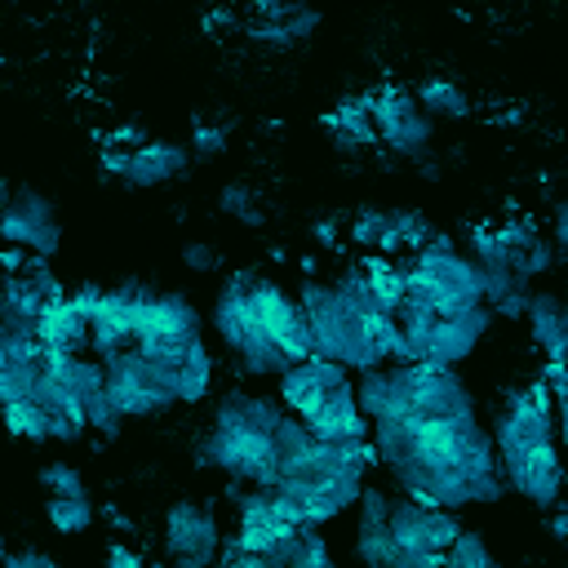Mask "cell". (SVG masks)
<instances>
[{
	"label": "cell",
	"instance_id": "19",
	"mask_svg": "<svg viewBox=\"0 0 568 568\" xmlns=\"http://www.w3.org/2000/svg\"><path fill=\"white\" fill-rule=\"evenodd\" d=\"M355 382V377H351ZM337 386L315 413H306L302 422H306V430L315 435V439H368V430H373V422L359 413V404H355V386Z\"/></svg>",
	"mask_w": 568,
	"mask_h": 568
},
{
	"label": "cell",
	"instance_id": "26",
	"mask_svg": "<svg viewBox=\"0 0 568 568\" xmlns=\"http://www.w3.org/2000/svg\"><path fill=\"white\" fill-rule=\"evenodd\" d=\"M44 519H49L53 532L75 537V532H84V528L98 519V506H93L89 493H67V497L49 493V497H44Z\"/></svg>",
	"mask_w": 568,
	"mask_h": 568
},
{
	"label": "cell",
	"instance_id": "43",
	"mask_svg": "<svg viewBox=\"0 0 568 568\" xmlns=\"http://www.w3.org/2000/svg\"><path fill=\"white\" fill-rule=\"evenodd\" d=\"M311 235H315L324 248H337V235H342V217H337V213H328V217H315V222H311Z\"/></svg>",
	"mask_w": 568,
	"mask_h": 568
},
{
	"label": "cell",
	"instance_id": "16",
	"mask_svg": "<svg viewBox=\"0 0 568 568\" xmlns=\"http://www.w3.org/2000/svg\"><path fill=\"white\" fill-rule=\"evenodd\" d=\"M493 235H497V244H501V253H506V266H510L519 280H528V284H532L537 275H546V271L559 262V248L541 235V226H537L532 213L493 222Z\"/></svg>",
	"mask_w": 568,
	"mask_h": 568
},
{
	"label": "cell",
	"instance_id": "6",
	"mask_svg": "<svg viewBox=\"0 0 568 568\" xmlns=\"http://www.w3.org/2000/svg\"><path fill=\"white\" fill-rule=\"evenodd\" d=\"M102 368H106V382L102 386H106V395H111V404L120 408L124 422L129 417H164L178 404L173 382H169V368L155 364V359H146L133 346L106 355Z\"/></svg>",
	"mask_w": 568,
	"mask_h": 568
},
{
	"label": "cell",
	"instance_id": "34",
	"mask_svg": "<svg viewBox=\"0 0 568 568\" xmlns=\"http://www.w3.org/2000/svg\"><path fill=\"white\" fill-rule=\"evenodd\" d=\"M390 222H395V235H399V244H404V253H413V248H422L430 235H435V226H430V217L426 213H417V209H390Z\"/></svg>",
	"mask_w": 568,
	"mask_h": 568
},
{
	"label": "cell",
	"instance_id": "25",
	"mask_svg": "<svg viewBox=\"0 0 568 568\" xmlns=\"http://www.w3.org/2000/svg\"><path fill=\"white\" fill-rule=\"evenodd\" d=\"M413 98H417V106H422L430 120H462V115H470V98H466V89L453 84V80H444V75L422 80V84L413 89Z\"/></svg>",
	"mask_w": 568,
	"mask_h": 568
},
{
	"label": "cell",
	"instance_id": "2",
	"mask_svg": "<svg viewBox=\"0 0 568 568\" xmlns=\"http://www.w3.org/2000/svg\"><path fill=\"white\" fill-rule=\"evenodd\" d=\"M404 293L426 302L435 315H453L484 302V280L475 257L453 244V235L435 231L422 248L404 253Z\"/></svg>",
	"mask_w": 568,
	"mask_h": 568
},
{
	"label": "cell",
	"instance_id": "47",
	"mask_svg": "<svg viewBox=\"0 0 568 568\" xmlns=\"http://www.w3.org/2000/svg\"><path fill=\"white\" fill-rule=\"evenodd\" d=\"M9 195H13V186L0 178V217H4V204H9Z\"/></svg>",
	"mask_w": 568,
	"mask_h": 568
},
{
	"label": "cell",
	"instance_id": "32",
	"mask_svg": "<svg viewBox=\"0 0 568 568\" xmlns=\"http://www.w3.org/2000/svg\"><path fill=\"white\" fill-rule=\"evenodd\" d=\"M84 426H89L93 435H102V439H120L124 417H120V408L111 404L106 386H102V390H93V395L84 399Z\"/></svg>",
	"mask_w": 568,
	"mask_h": 568
},
{
	"label": "cell",
	"instance_id": "4",
	"mask_svg": "<svg viewBox=\"0 0 568 568\" xmlns=\"http://www.w3.org/2000/svg\"><path fill=\"white\" fill-rule=\"evenodd\" d=\"M386 528L395 537V568H444V550L462 532V519L457 510L426 506L399 493L390 497Z\"/></svg>",
	"mask_w": 568,
	"mask_h": 568
},
{
	"label": "cell",
	"instance_id": "12",
	"mask_svg": "<svg viewBox=\"0 0 568 568\" xmlns=\"http://www.w3.org/2000/svg\"><path fill=\"white\" fill-rule=\"evenodd\" d=\"M355 373L342 364V359H324V355H306V359H293L275 373V399L284 404V413L293 417H306L315 413L337 386H346Z\"/></svg>",
	"mask_w": 568,
	"mask_h": 568
},
{
	"label": "cell",
	"instance_id": "14",
	"mask_svg": "<svg viewBox=\"0 0 568 568\" xmlns=\"http://www.w3.org/2000/svg\"><path fill=\"white\" fill-rule=\"evenodd\" d=\"M493 328V311L479 302V306H466V311H453V315H439L430 324V333L422 337V351L417 359H430V364H466L475 355V346L488 337Z\"/></svg>",
	"mask_w": 568,
	"mask_h": 568
},
{
	"label": "cell",
	"instance_id": "35",
	"mask_svg": "<svg viewBox=\"0 0 568 568\" xmlns=\"http://www.w3.org/2000/svg\"><path fill=\"white\" fill-rule=\"evenodd\" d=\"M226 142H231V124L222 120V124H195V133H191V142H186V151H191V160H213V155H222L226 151Z\"/></svg>",
	"mask_w": 568,
	"mask_h": 568
},
{
	"label": "cell",
	"instance_id": "22",
	"mask_svg": "<svg viewBox=\"0 0 568 568\" xmlns=\"http://www.w3.org/2000/svg\"><path fill=\"white\" fill-rule=\"evenodd\" d=\"M213 377H217V359L204 342V333L182 351V359L173 364V395L178 404H204L213 395Z\"/></svg>",
	"mask_w": 568,
	"mask_h": 568
},
{
	"label": "cell",
	"instance_id": "20",
	"mask_svg": "<svg viewBox=\"0 0 568 568\" xmlns=\"http://www.w3.org/2000/svg\"><path fill=\"white\" fill-rule=\"evenodd\" d=\"M524 320L532 328V346L541 351V359H564V351H568V311H564V297L550 293V288H541V293L528 288Z\"/></svg>",
	"mask_w": 568,
	"mask_h": 568
},
{
	"label": "cell",
	"instance_id": "7",
	"mask_svg": "<svg viewBox=\"0 0 568 568\" xmlns=\"http://www.w3.org/2000/svg\"><path fill=\"white\" fill-rule=\"evenodd\" d=\"M395 368H399V390H404V417L408 413H479L475 390L453 364L408 359Z\"/></svg>",
	"mask_w": 568,
	"mask_h": 568
},
{
	"label": "cell",
	"instance_id": "21",
	"mask_svg": "<svg viewBox=\"0 0 568 568\" xmlns=\"http://www.w3.org/2000/svg\"><path fill=\"white\" fill-rule=\"evenodd\" d=\"M36 337L44 351H89V315L67 297L49 302L36 320Z\"/></svg>",
	"mask_w": 568,
	"mask_h": 568
},
{
	"label": "cell",
	"instance_id": "41",
	"mask_svg": "<svg viewBox=\"0 0 568 568\" xmlns=\"http://www.w3.org/2000/svg\"><path fill=\"white\" fill-rule=\"evenodd\" d=\"M524 306H528V288H519V293H506V297H497L488 311H493V320H524Z\"/></svg>",
	"mask_w": 568,
	"mask_h": 568
},
{
	"label": "cell",
	"instance_id": "18",
	"mask_svg": "<svg viewBox=\"0 0 568 568\" xmlns=\"http://www.w3.org/2000/svg\"><path fill=\"white\" fill-rule=\"evenodd\" d=\"M320 129L328 133V142L342 151V155H364L377 146V129H373V115H368V89L359 93H346L333 111L320 115Z\"/></svg>",
	"mask_w": 568,
	"mask_h": 568
},
{
	"label": "cell",
	"instance_id": "23",
	"mask_svg": "<svg viewBox=\"0 0 568 568\" xmlns=\"http://www.w3.org/2000/svg\"><path fill=\"white\" fill-rule=\"evenodd\" d=\"M315 27H320V13L306 4V9H297V13H288V18H280V22H257V18H248V22H244V40L257 44V49L284 53V49L306 44Z\"/></svg>",
	"mask_w": 568,
	"mask_h": 568
},
{
	"label": "cell",
	"instance_id": "31",
	"mask_svg": "<svg viewBox=\"0 0 568 568\" xmlns=\"http://www.w3.org/2000/svg\"><path fill=\"white\" fill-rule=\"evenodd\" d=\"M288 568H333V546L320 528H297L288 541Z\"/></svg>",
	"mask_w": 568,
	"mask_h": 568
},
{
	"label": "cell",
	"instance_id": "27",
	"mask_svg": "<svg viewBox=\"0 0 568 568\" xmlns=\"http://www.w3.org/2000/svg\"><path fill=\"white\" fill-rule=\"evenodd\" d=\"M0 426H4L13 439H27V444H49V408H40L31 395L0 404Z\"/></svg>",
	"mask_w": 568,
	"mask_h": 568
},
{
	"label": "cell",
	"instance_id": "42",
	"mask_svg": "<svg viewBox=\"0 0 568 568\" xmlns=\"http://www.w3.org/2000/svg\"><path fill=\"white\" fill-rule=\"evenodd\" d=\"M146 142V133L138 129V124H120V129H111L106 138H102V146H120V151H133V146H142Z\"/></svg>",
	"mask_w": 568,
	"mask_h": 568
},
{
	"label": "cell",
	"instance_id": "10",
	"mask_svg": "<svg viewBox=\"0 0 568 568\" xmlns=\"http://www.w3.org/2000/svg\"><path fill=\"white\" fill-rule=\"evenodd\" d=\"M0 240L4 244H18L27 253H40V257H53L62 248V222H58V204L36 191V186H18L4 204V217H0Z\"/></svg>",
	"mask_w": 568,
	"mask_h": 568
},
{
	"label": "cell",
	"instance_id": "37",
	"mask_svg": "<svg viewBox=\"0 0 568 568\" xmlns=\"http://www.w3.org/2000/svg\"><path fill=\"white\" fill-rule=\"evenodd\" d=\"M306 4L311 0H248V9H253L257 22H280L288 13H297V9H306Z\"/></svg>",
	"mask_w": 568,
	"mask_h": 568
},
{
	"label": "cell",
	"instance_id": "28",
	"mask_svg": "<svg viewBox=\"0 0 568 568\" xmlns=\"http://www.w3.org/2000/svg\"><path fill=\"white\" fill-rule=\"evenodd\" d=\"M217 213L235 217L240 226H266V213H262V204H257V191H253L248 182H240V178L217 191Z\"/></svg>",
	"mask_w": 568,
	"mask_h": 568
},
{
	"label": "cell",
	"instance_id": "29",
	"mask_svg": "<svg viewBox=\"0 0 568 568\" xmlns=\"http://www.w3.org/2000/svg\"><path fill=\"white\" fill-rule=\"evenodd\" d=\"M355 559L368 568H395V537L386 524H355Z\"/></svg>",
	"mask_w": 568,
	"mask_h": 568
},
{
	"label": "cell",
	"instance_id": "45",
	"mask_svg": "<svg viewBox=\"0 0 568 568\" xmlns=\"http://www.w3.org/2000/svg\"><path fill=\"white\" fill-rule=\"evenodd\" d=\"M550 244L564 253V244H568V209L564 204H555V231H550Z\"/></svg>",
	"mask_w": 568,
	"mask_h": 568
},
{
	"label": "cell",
	"instance_id": "17",
	"mask_svg": "<svg viewBox=\"0 0 568 568\" xmlns=\"http://www.w3.org/2000/svg\"><path fill=\"white\" fill-rule=\"evenodd\" d=\"M191 169V151L186 142H169V138H151L142 146L129 151V169H124V186H164V182H178L186 178Z\"/></svg>",
	"mask_w": 568,
	"mask_h": 568
},
{
	"label": "cell",
	"instance_id": "8",
	"mask_svg": "<svg viewBox=\"0 0 568 568\" xmlns=\"http://www.w3.org/2000/svg\"><path fill=\"white\" fill-rule=\"evenodd\" d=\"M222 546L217 510L204 501H173L164 510V559L178 568H209Z\"/></svg>",
	"mask_w": 568,
	"mask_h": 568
},
{
	"label": "cell",
	"instance_id": "46",
	"mask_svg": "<svg viewBox=\"0 0 568 568\" xmlns=\"http://www.w3.org/2000/svg\"><path fill=\"white\" fill-rule=\"evenodd\" d=\"M102 515H106V524H115V528H120V532H124V537H133V532H138V524H133V519H129V515H124V510H115V506H106V510H102Z\"/></svg>",
	"mask_w": 568,
	"mask_h": 568
},
{
	"label": "cell",
	"instance_id": "24",
	"mask_svg": "<svg viewBox=\"0 0 568 568\" xmlns=\"http://www.w3.org/2000/svg\"><path fill=\"white\" fill-rule=\"evenodd\" d=\"M346 240H351L359 253L404 257V244H399L395 222H390V209H359V213L346 222Z\"/></svg>",
	"mask_w": 568,
	"mask_h": 568
},
{
	"label": "cell",
	"instance_id": "36",
	"mask_svg": "<svg viewBox=\"0 0 568 568\" xmlns=\"http://www.w3.org/2000/svg\"><path fill=\"white\" fill-rule=\"evenodd\" d=\"M182 266H186L191 275H213V271L222 266V253H217L213 244H204V240H191V244L182 248Z\"/></svg>",
	"mask_w": 568,
	"mask_h": 568
},
{
	"label": "cell",
	"instance_id": "11",
	"mask_svg": "<svg viewBox=\"0 0 568 568\" xmlns=\"http://www.w3.org/2000/svg\"><path fill=\"white\" fill-rule=\"evenodd\" d=\"M248 302H253V311H257L262 333L284 351L288 364L311 355V328H306V315H302L297 293H288L284 284L257 275V280L248 284Z\"/></svg>",
	"mask_w": 568,
	"mask_h": 568
},
{
	"label": "cell",
	"instance_id": "38",
	"mask_svg": "<svg viewBox=\"0 0 568 568\" xmlns=\"http://www.w3.org/2000/svg\"><path fill=\"white\" fill-rule=\"evenodd\" d=\"M4 568H53V555L40 546H18L4 555Z\"/></svg>",
	"mask_w": 568,
	"mask_h": 568
},
{
	"label": "cell",
	"instance_id": "3",
	"mask_svg": "<svg viewBox=\"0 0 568 568\" xmlns=\"http://www.w3.org/2000/svg\"><path fill=\"white\" fill-rule=\"evenodd\" d=\"M253 280H257V271H231L226 284L217 288V302L209 311V324H213L217 342L235 355L240 373H248V377H275L288 359H284V351L257 324V311L248 302V284Z\"/></svg>",
	"mask_w": 568,
	"mask_h": 568
},
{
	"label": "cell",
	"instance_id": "40",
	"mask_svg": "<svg viewBox=\"0 0 568 568\" xmlns=\"http://www.w3.org/2000/svg\"><path fill=\"white\" fill-rule=\"evenodd\" d=\"M124 169H129V151H120V146H102L98 151V173L102 178H124Z\"/></svg>",
	"mask_w": 568,
	"mask_h": 568
},
{
	"label": "cell",
	"instance_id": "49",
	"mask_svg": "<svg viewBox=\"0 0 568 568\" xmlns=\"http://www.w3.org/2000/svg\"><path fill=\"white\" fill-rule=\"evenodd\" d=\"M0 302H4V275H0Z\"/></svg>",
	"mask_w": 568,
	"mask_h": 568
},
{
	"label": "cell",
	"instance_id": "15",
	"mask_svg": "<svg viewBox=\"0 0 568 568\" xmlns=\"http://www.w3.org/2000/svg\"><path fill=\"white\" fill-rule=\"evenodd\" d=\"M506 475V488H515L519 497H528L532 510H550L564 501V462H559V439L550 444H537L528 453H519L515 462L501 466Z\"/></svg>",
	"mask_w": 568,
	"mask_h": 568
},
{
	"label": "cell",
	"instance_id": "48",
	"mask_svg": "<svg viewBox=\"0 0 568 568\" xmlns=\"http://www.w3.org/2000/svg\"><path fill=\"white\" fill-rule=\"evenodd\" d=\"M4 555H9V546H4V537H0V564H4Z\"/></svg>",
	"mask_w": 568,
	"mask_h": 568
},
{
	"label": "cell",
	"instance_id": "39",
	"mask_svg": "<svg viewBox=\"0 0 568 568\" xmlns=\"http://www.w3.org/2000/svg\"><path fill=\"white\" fill-rule=\"evenodd\" d=\"M102 564H106V568H142V564H146V555H142V550H133V546L111 541V546L102 550Z\"/></svg>",
	"mask_w": 568,
	"mask_h": 568
},
{
	"label": "cell",
	"instance_id": "1",
	"mask_svg": "<svg viewBox=\"0 0 568 568\" xmlns=\"http://www.w3.org/2000/svg\"><path fill=\"white\" fill-rule=\"evenodd\" d=\"M280 417H284V404L275 395L226 390L213 404V422L195 439V462L226 475V479L271 488L280 479L275 444H271V430H275Z\"/></svg>",
	"mask_w": 568,
	"mask_h": 568
},
{
	"label": "cell",
	"instance_id": "5",
	"mask_svg": "<svg viewBox=\"0 0 568 568\" xmlns=\"http://www.w3.org/2000/svg\"><path fill=\"white\" fill-rule=\"evenodd\" d=\"M368 115H373V129H377V146H386L390 155L417 164L430 155L435 146V120L417 106L413 89L386 80V84H373L368 89Z\"/></svg>",
	"mask_w": 568,
	"mask_h": 568
},
{
	"label": "cell",
	"instance_id": "13",
	"mask_svg": "<svg viewBox=\"0 0 568 568\" xmlns=\"http://www.w3.org/2000/svg\"><path fill=\"white\" fill-rule=\"evenodd\" d=\"M142 280H120L115 288H98V302L89 306V351L98 359L133 346V306L142 297Z\"/></svg>",
	"mask_w": 568,
	"mask_h": 568
},
{
	"label": "cell",
	"instance_id": "30",
	"mask_svg": "<svg viewBox=\"0 0 568 568\" xmlns=\"http://www.w3.org/2000/svg\"><path fill=\"white\" fill-rule=\"evenodd\" d=\"M493 564H497V559H493L484 532H475V528H462V532L448 541V550H444V568H493Z\"/></svg>",
	"mask_w": 568,
	"mask_h": 568
},
{
	"label": "cell",
	"instance_id": "9",
	"mask_svg": "<svg viewBox=\"0 0 568 568\" xmlns=\"http://www.w3.org/2000/svg\"><path fill=\"white\" fill-rule=\"evenodd\" d=\"M204 333V315L195 311V302L178 288H142L138 306H133V346H151V342H191Z\"/></svg>",
	"mask_w": 568,
	"mask_h": 568
},
{
	"label": "cell",
	"instance_id": "33",
	"mask_svg": "<svg viewBox=\"0 0 568 568\" xmlns=\"http://www.w3.org/2000/svg\"><path fill=\"white\" fill-rule=\"evenodd\" d=\"M36 484H40L44 493H58V497H67V493H89L80 466H71V462H44L40 475H36Z\"/></svg>",
	"mask_w": 568,
	"mask_h": 568
},
{
	"label": "cell",
	"instance_id": "44",
	"mask_svg": "<svg viewBox=\"0 0 568 568\" xmlns=\"http://www.w3.org/2000/svg\"><path fill=\"white\" fill-rule=\"evenodd\" d=\"M22 262H27V248H18V244H4V240H0V275H18V271H22Z\"/></svg>",
	"mask_w": 568,
	"mask_h": 568
}]
</instances>
